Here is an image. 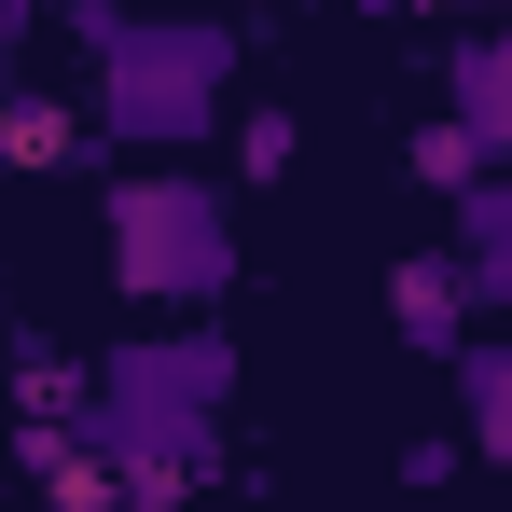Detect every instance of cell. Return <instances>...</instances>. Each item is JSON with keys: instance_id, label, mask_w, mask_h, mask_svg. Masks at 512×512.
I'll list each match as a JSON object with an SVG mask.
<instances>
[{"instance_id": "9", "label": "cell", "mask_w": 512, "mask_h": 512, "mask_svg": "<svg viewBox=\"0 0 512 512\" xmlns=\"http://www.w3.org/2000/svg\"><path fill=\"white\" fill-rule=\"evenodd\" d=\"M402 167H416L429 194H471V180H499V153H485V139H471V125H457V111H429L416 139H402Z\"/></svg>"}, {"instance_id": "5", "label": "cell", "mask_w": 512, "mask_h": 512, "mask_svg": "<svg viewBox=\"0 0 512 512\" xmlns=\"http://www.w3.org/2000/svg\"><path fill=\"white\" fill-rule=\"evenodd\" d=\"M443 111H457V125L512 167V14H499V28H471V42L443 56Z\"/></svg>"}, {"instance_id": "13", "label": "cell", "mask_w": 512, "mask_h": 512, "mask_svg": "<svg viewBox=\"0 0 512 512\" xmlns=\"http://www.w3.org/2000/svg\"><path fill=\"white\" fill-rule=\"evenodd\" d=\"M485 14H512V0H485Z\"/></svg>"}, {"instance_id": "3", "label": "cell", "mask_w": 512, "mask_h": 512, "mask_svg": "<svg viewBox=\"0 0 512 512\" xmlns=\"http://www.w3.org/2000/svg\"><path fill=\"white\" fill-rule=\"evenodd\" d=\"M97 236H111V291L125 305H167V319H208L222 291H236V194L208 167H139L111 180V208H97Z\"/></svg>"}, {"instance_id": "10", "label": "cell", "mask_w": 512, "mask_h": 512, "mask_svg": "<svg viewBox=\"0 0 512 512\" xmlns=\"http://www.w3.org/2000/svg\"><path fill=\"white\" fill-rule=\"evenodd\" d=\"M291 153H305V125H291V111H236V180H277Z\"/></svg>"}, {"instance_id": "11", "label": "cell", "mask_w": 512, "mask_h": 512, "mask_svg": "<svg viewBox=\"0 0 512 512\" xmlns=\"http://www.w3.org/2000/svg\"><path fill=\"white\" fill-rule=\"evenodd\" d=\"M125 14H222V0H125Z\"/></svg>"}, {"instance_id": "7", "label": "cell", "mask_w": 512, "mask_h": 512, "mask_svg": "<svg viewBox=\"0 0 512 512\" xmlns=\"http://www.w3.org/2000/svg\"><path fill=\"white\" fill-rule=\"evenodd\" d=\"M457 443L512 471V333H471V346H457Z\"/></svg>"}, {"instance_id": "1", "label": "cell", "mask_w": 512, "mask_h": 512, "mask_svg": "<svg viewBox=\"0 0 512 512\" xmlns=\"http://www.w3.org/2000/svg\"><path fill=\"white\" fill-rule=\"evenodd\" d=\"M222 402H236V333H222V319L125 333L84 374V443L111 457L125 512H180L208 471H222Z\"/></svg>"}, {"instance_id": "4", "label": "cell", "mask_w": 512, "mask_h": 512, "mask_svg": "<svg viewBox=\"0 0 512 512\" xmlns=\"http://www.w3.org/2000/svg\"><path fill=\"white\" fill-rule=\"evenodd\" d=\"M388 333L416 346V360H457V346H471V277H457V250H402L388 263Z\"/></svg>"}, {"instance_id": "8", "label": "cell", "mask_w": 512, "mask_h": 512, "mask_svg": "<svg viewBox=\"0 0 512 512\" xmlns=\"http://www.w3.org/2000/svg\"><path fill=\"white\" fill-rule=\"evenodd\" d=\"M0 167L14 180H56V167H84V111H70V97H0Z\"/></svg>"}, {"instance_id": "2", "label": "cell", "mask_w": 512, "mask_h": 512, "mask_svg": "<svg viewBox=\"0 0 512 512\" xmlns=\"http://www.w3.org/2000/svg\"><path fill=\"white\" fill-rule=\"evenodd\" d=\"M84 70H97V97H84L97 139H125L153 167H194L208 125L236 111V14H125Z\"/></svg>"}, {"instance_id": "6", "label": "cell", "mask_w": 512, "mask_h": 512, "mask_svg": "<svg viewBox=\"0 0 512 512\" xmlns=\"http://www.w3.org/2000/svg\"><path fill=\"white\" fill-rule=\"evenodd\" d=\"M457 277H471L485 319H512V167L457 194Z\"/></svg>"}, {"instance_id": "12", "label": "cell", "mask_w": 512, "mask_h": 512, "mask_svg": "<svg viewBox=\"0 0 512 512\" xmlns=\"http://www.w3.org/2000/svg\"><path fill=\"white\" fill-rule=\"evenodd\" d=\"M388 14H402V0H388ZM416 14H443V0H416Z\"/></svg>"}]
</instances>
